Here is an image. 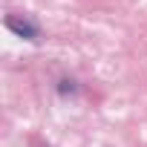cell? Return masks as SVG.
<instances>
[{
	"label": "cell",
	"mask_w": 147,
	"mask_h": 147,
	"mask_svg": "<svg viewBox=\"0 0 147 147\" xmlns=\"http://www.w3.org/2000/svg\"><path fill=\"white\" fill-rule=\"evenodd\" d=\"M6 26H9L18 38H26V40H38V38H40V26H38L32 18H26V15H23V18H20V15H9V18H6Z\"/></svg>",
	"instance_id": "1"
}]
</instances>
